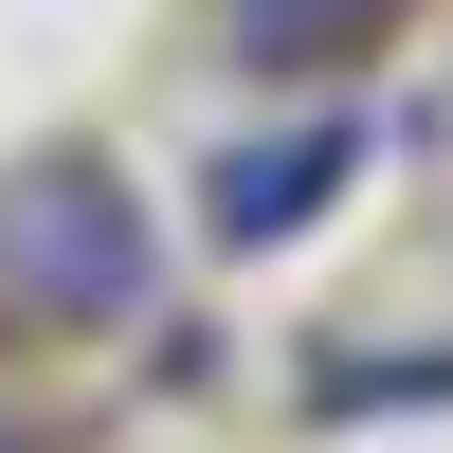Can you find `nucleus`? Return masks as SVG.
I'll list each match as a JSON object with an SVG mask.
<instances>
[{
  "label": "nucleus",
  "mask_w": 453,
  "mask_h": 453,
  "mask_svg": "<svg viewBox=\"0 0 453 453\" xmlns=\"http://www.w3.org/2000/svg\"><path fill=\"white\" fill-rule=\"evenodd\" d=\"M145 290H164V218L109 164H19L0 181V309H36V326H145Z\"/></svg>",
  "instance_id": "obj_1"
},
{
  "label": "nucleus",
  "mask_w": 453,
  "mask_h": 453,
  "mask_svg": "<svg viewBox=\"0 0 453 453\" xmlns=\"http://www.w3.org/2000/svg\"><path fill=\"white\" fill-rule=\"evenodd\" d=\"M345 181H363V109H290V127H254V145L200 164V236L218 254H290Z\"/></svg>",
  "instance_id": "obj_2"
},
{
  "label": "nucleus",
  "mask_w": 453,
  "mask_h": 453,
  "mask_svg": "<svg viewBox=\"0 0 453 453\" xmlns=\"http://www.w3.org/2000/svg\"><path fill=\"white\" fill-rule=\"evenodd\" d=\"M363 19H381V0H236L254 55H309V36H363Z\"/></svg>",
  "instance_id": "obj_3"
}]
</instances>
